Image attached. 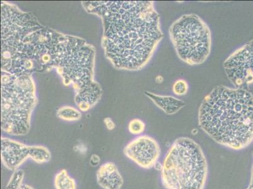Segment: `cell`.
Masks as SVG:
<instances>
[{"label": "cell", "instance_id": "9c48e42d", "mask_svg": "<svg viewBox=\"0 0 253 189\" xmlns=\"http://www.w3.org/2000/svg\"><path fill=\"white\" fill-rule=\"evenodd\" d=\"M96 178L99 185L104 189H121L124 184L123 176L112 162L101 165L96 173Z\"/></svg>", "mask_w": 253, "mask_h": 189}, {"label": "cell", "instance_id": "8992f818", "mask_svg": "<svg viewBox=\"0 0 253 189\" xmlns=\"http://www.w3.org/2000/svg\"><path fill=\"white\" fill-rule=\"evenodd\" d=\"M229 80L236 89H246L253 83V40L232 53L224 63Z\"/></svg>", "mask_w": 253, "mask_h": 189}, {"label": "cell", "instance_id": "ffe728a7", "mask_svg": "<svg viewBox=\"0 0 253 189\" xmlns=\"http://www.w3.org/2000/svg\"><path fill=\"white\" fill-rule=\"evenodd\" d=\"M246 189H253V166L252 171V176H251V181L249 186Z\"/></svg>", "mask_w": 253, "mask_h": 189}, {"label": "cell", "instance_id": "6da1fadb", "mask_svg": "<svg viewBox=\"0 0 253 189\" xmlns=\"http://www.w3.org/2000/svg\"><path fill=\"white\" fill-rule=\"evenodd\" d=\"M102 18V45L117 68L136 71L150 61L163 38L160 16L151 1H84Z\"/></svg>", "mask_w": 253, "mask_h": 189}, {"label": "cell", "instance_id": "52a82bcc", "mask_svg": "<svg viewBox=\"0 0 253 189\" xmlns=\"http://www.w3.org/2000/svg\"><path fill=\"white\" fill-rule=\"evenodd\" d=\"M124 154L140 167L151 169L161 155V148L154 138L144 135L135 138L124 148Z\"/></svg>", "mask_w": 253, "mask_h": 189}, {"label": "cell", "instance_id": "277c9868", "mask_svg": "<svg viewBox=\"0 0 253 189\" xmlns=\"http://www.w3.org/2000/svg\"><path fill=\"white\" fill-rule=\"evenodd\" d=\"M37 103L31 75L1 71V130L9 135L23 136L31 128L32 112Z\"/></svg>", "mask_w": 253, "mask_h": 189}, {"label": "cell", "instance_id": "7a4b0ae2", "mask_svg": "<svg viewBox=\"0 0 253 189\" xmlns=\"http://www.w3.org/2000/svg\"><path fill=\"white\" fill-rule=\"evenodd\" d=\"M198 119L214 142L241 150L253 141V95L247 89L215 87L202 102Z\"/></svg>", "mask_w": 253, "mask_h": 189}, {"label": "cell", "instance_id": "44dd1931", "mask_svg": "<svg viewBox=\"0 0 253 189\" xmlns=\"http://www.w3.org/2000/svg\"><path fill=\"white\" fill-rule=\"evenodd\" d=\"M20 189H35L32 188V186L27 185V184H23L21 188Z\"/></svg>", "mask_w": 253, "mask_h": 189}, {"label": "cell", "instance_id": "e0dca14e", "mask_svg": "<svg viewBox=\"0 0 253 189\" xmlns=\"http://www.w3.org/2000/svg\"><path fill=\"white\" fill-rule=\"evenodd\" d=\"M100 156L97 154H93L91 156L90 159H89V163L92 167H97L100 163Z\"/></svg>", "mask_w": 253, "mask_h": 189}, {"label": "cell", "instance_id": "9a60e30c", "mask_svg": "<svg viewBox=\"0 0 253 189\" xmlns=\"http://www.w3.org/2000/svg\"><path fill=\"white\" fill-rule=\"evenodd\" d=\"M145 124L139 119L132 120L128 124V131L131 134L135 135H141L145 130Z\"/></svg>", "mask_w": 253, "mask_h": 189}, {"label": "cell", "instance_id": "d6986e66", "mask_svg": "<svg viewBox=\"0 0 253 189\" xmlns=\"http://www.w3.org/2000/svg\"><path fill=\"white\" fill-rule=\"evenodd\" d=\"M74 149L76 151H77L78 152V153L81 154H84L85 153H86L87 150H88L87 147L86 146H84V145L82 144L78 145V146L75 147Z\"/></svg>", "mask_w": 253, "mask_h": 189}, {"label": "cell", "instance_id": "ac0fdd59", "mask_svg": "<svg viewBox=\"0 0 253 189\" xmlns=\"http://www.w3.org/2000/svg\"><path fill=\"white\" fill-rule=\"evenodd\" d=\"M104 123L108 130L110 131L114 130L115 128H116V124H115L114 121H113L111 119L109 118V117L105 119Z\"/></svg>", "mask_w": 253, "mask_h": 189}, {"label": "cell", "instance_id": "2e32d148", "mask_svg": "<svg viewBox=\"0 0 253 189\" xmlns=\"http://www.w3.org/2000/svg\"><path fill=\"white\" fill-rule=\"evenodd\" d=\"M188 90V85L187 82L184 80H178L174 82L172 86V91L174 94L178 96H182L187 93Z\"/></svg>", "mask_w": 253, "mask_h": 189}, {"label": "cell", "instance_id": "ba28073f", "mask_svg": "<svg viewBox=\"0 0 253 189\" xmlns=\"http://www.w3.org/2000/svg\"><path fill=\"white\" fill-rule=\"evenodd\" d=\"M30 149L31 146H27L8 138H2V162L8 169L15 171L30 158Z\"/></svg>", "mask_w": 253, "mask_h": 189}, {"label": "cell", "instance_id": "5bb4252c", "mask_svg": "<svg viewBox=\"0 0 253 189\" xmlns=\"http://www.w3.org/2000/svg\"><path fill=\"white\" fill-rule=\"evenodd\" d=\"M25 174L24 170H17L11 175L6 189H20L23 185Z\"/></svg>", "mask_w": 253, "mask_h": 189}, {"label": "cell", "instance_id": "3957f363", "mask_svg": "<svg viewBox=\"0 0 253 189\" xmlns=\"http://www.w3.org/2000/svg\"><path fill=\"white\" fill-rule=\"evenodd\" d=\"M208 164L202 147L189 138H179L169 147L162 167L167 189H204Z\"/></svg>", "mask_w": 253, "mask_h": 189}, {"label": "cell", "instance_id": "7c38bea8", "mask_svg": "<svg viewBox=\"0 0 253 189\" xmlns=\"http://www.w3.org/2000/svg\"><path fill=\"white\" fill-rule=\"evenodd\" d=\"M51 157V154L47 147L43 146H31L30 158L38 164L48 162Z\"/></svg>", "mask_w": 253, "mask_h": 189}, {"label": "cell", "instance_id": "5b68a950", "mask_svg": "<svg viewBox=\"0 0 253 189\" xmlns=\"http://www.w3.org/2000/svg\"><path fill=\"white\" fill-rule=\"evenodd\" d=\"M169 33L179 58L190 65L204 63L211 54L210 29L199 16H181L169 27Z\"/></svg>", "mask_w": 253, "mask_h": 189}, {"label": "cell", "instance_id": "30bf717a", "mask_svg": "<svg viewBox=\"0 0 253 189\" xmlns=\"http://www.w3.org/2000/svg\"><path fill=\"white\" fill-rule=\"evenodd\" d=\"M145 94L167 114H176L186 105L184 101L174 96L159 95L149 92H145Z\"/></svg>", "mask_w": 253, "mask_h": 189}, {"label": "cell", "instance_id": "4fadbf2b", "mask_svg": "<svg viewBox=\"0 0 253 189\" xmlns=\"http://www.w3.org/2000/svg\"><path fill=\"white\" fill-rule=\"evenodd\" d=\"M57 116L64 121H76L81 118L82 114L74 107L65 106L57 110Z\"/></svg>", "mask_w": 253, "mask_h": 189}, {"label": "cell", "instance_id": "8fae6325", "mask_svg": "<svg viewBox=\"0 0 253 189\" xmlns=\"http://www.w3.org/2000/svg\"><path fill=\"white\" fill-rule=\"evenodd\" d=\"M54 185L56 189H77L74 179L69 175L65 169L57 173L55 177Z\"/></svg>", "mask_w": 253, "mask_h": 189}]
</instances>
